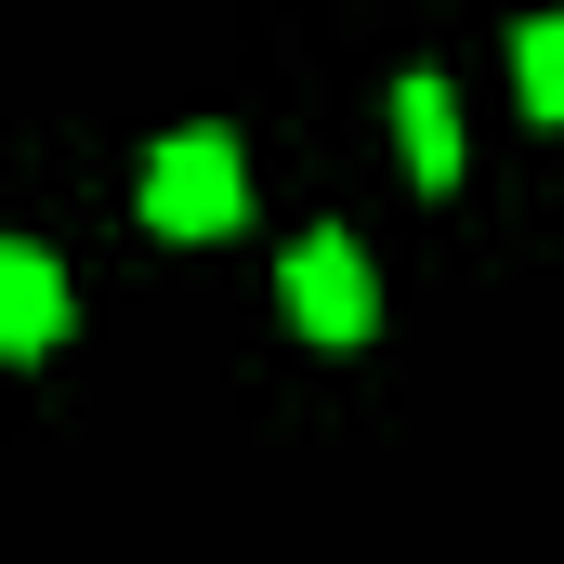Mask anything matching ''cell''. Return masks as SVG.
Instances as JSON below:
<instances>
[{"instance_id": "1", "label": "cell", "mask_w": 564, "mask_h": 564, "mask_svg": "<svg viewBox=\"0 0 564 564\" xmlns=\"http://www.w3.org/2000/svg\"><path fill=\"white\" fill-rule=\"evenodd\" d=\"M237 210H250L237 132H171L144 158V224H158V237H237Z\"/></svg>"}, {"instance_id": "2", "label": "cell", "mask_w": 564, "mask_h": 564, "mask_svg": "<svg viewBox=\"0 0 564 564\" xmlns=\"http://www.w3.org/2000/svg\"><path fill=\"white\" fill-rule=\"evenodd\" d=\"M276 289H289V328H302V341H368V328H381V276H368V250H355L341 224H315V237L289 250Z\"/></svg>"}, {"instance_id": "3", "label": "cell", "mask_w": 564, "mask_h": 564, "mask_svg": "<svg viewBox=\"0 0 564 564\" xmlns=\"http://www.w3.org/2000/svg\"><path fill=\"white\" fill-rule=\"evenodd\" d=\"M0 341H13V355H53V341H66V263H53L40 237L0 250Z\"/></svg>"}, {"instance_id": "4", "label": "cell", "mask_w": 564, "mask_h": 564, "mask_svg": "<svg viewBox=\"0 0 564 564\" xmlns=\"http://www.w3.org/2000/svg\"><path fill=\"white\" fill-rule=\"evenodd\" d=\"M394 144L421 184H459V93L446 79H394Z\"/></svg>"}, {"instance_id": "5", "label": "cell", "mask_w": 564, "mask_h": 564, "mask_svg": "<svg viewBox=\"0 0 564 564\" xmlns=\"http://www.w3.org/2000/svg\"><path fill=\"white\" fill-rule=\"evenodd\" d=\"M512 93H525V119H564V13L512 26Z\"/></svg>"}]
</instances>
